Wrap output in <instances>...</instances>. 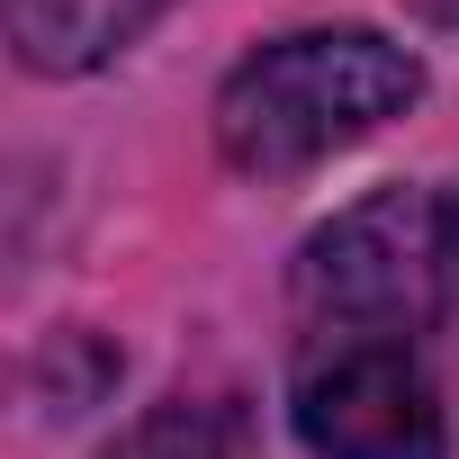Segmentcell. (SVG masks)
<instances>
[{
  "label": "cell",
  "mask_w": 459,
  "mask_h": 459,
  "mask_svg": "<svg viewBox=\"0 0 459 459\" xmlns=\"http://www.w3.org/2000/svg\"><path fill=\"white\" fill-rule=\"evenodd\" d=\"M423 100V64L378 28H298L244 55L216 91V144L253 180H289Z\"/></svg>",
  "instance_id": "1"
},
{
  "label": "cell",
  "mask_w": 459,
  "mask_h": 459,
  "mask_svg": "<svg viewBox=\"0 0 459 459\" xmlns=\"http://www.w3.org/2000/svg\"><path fill=\"white\" fill-rule=\"evenodd\" d=\"M450 244H441V198L378 189L316 225L298 253V325L307 342H414L441 325L450 298Z\"/></svg>",
  "instance_id": "2"
},
{
  "label": "cell",
  "mask_w": 459,
  "mask_h": 459,
  "mask_svg": "<svg viewBox=\"0 0 459 459\" xmlns=\"http://www.w3.org/2000/svg\"><path fill=\"white\" fill-rule=\"evenodd\" d=\"M289 414L316 459H450V405L414 342H298Z\"/></svg>",
  "instance_id": "3"
},
{
  "label": "cell",
  "mask_w": 459,
  "mask_h": 459,
  "mask_svg": "<svg viewBox=\"0 0 459 459\" xmlns=\"http://www.w3.org/2000/svg\"><path fill=\"white\" fill-rule=\"evenodd\" d=\"M171 0H0V37L37 73H100L117 64Z\"/></svg>",
  "instance_id": "4"
},
{
  "label": "cell",
  "mask_w": 459,
  "mask_h": 459,
  "mask_svg": "<svg viewBox=\"0 0 459 459\" xmlns=\"http://www.w3.org/2000/svg\"><path fill=\"white\" fill-rule=\"evenodd\" d=\"M108 459H235V423H225L216 405H162Z\"/></svg>",
  "instance_id": "5"
},
{
  "label": "cell",
  "mask_w": 459,
  "mask_h": 459,
  "mask_svg": "<svg viewBox=\"0 0 459 459\" xmlns=\"http://www.w3.org/2000/svg\"><path fill=\"white\" fill-rule=\"evenodd\" d=\"M441 244H450V271H459V189L441 198Z\"/></svg>",
  "instance_id": "6"
},
{
  "label": "cell",
  "mask_w": 459,
  "mask_h": 459,
  "mask_svg": "<svg viewBox=\"0 0 459 459\" xmlns=\"http://www.w3.org/2000/svg\"><path fill=\"white\" fill-rule=\"evenodd\" d=\"M432 19H441V28H450V37H459V0H432Z\"/></svg>",
  "instance_id": "7"
}]
</instances>
